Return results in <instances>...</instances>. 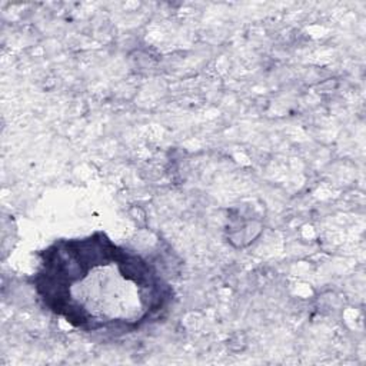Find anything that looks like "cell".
<instances>
[{
    "label": "cell",
    "instance_id": "obj_1",
    "mask_svg": "<svg viewBox=\"0 0 366 366\" xmlns=\"http://www.w3.org/2000/svg\"><path fill=\"white\" fill-rule=\"evenodd\" d=\"M30 283L43 307L74 329L130 333L160 319L174 292L143 254L99 230L39 254Z\"/></svg>",
    "mask_w": 366,
    "mask_h": 366
}]
</instances>
